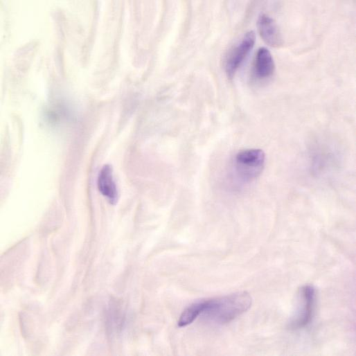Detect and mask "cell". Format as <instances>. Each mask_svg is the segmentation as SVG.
Masks as SVG:
<instances>
[{"label":"cell","mask_w":356,"mask_h":356,"mask_svg":"<svg viewBox=\"0 0 356 356\" xmlns=\"http://www.w3.org/2000/svg\"><path fill=\"white\" fill-rule=\"evenodd\" d=\"M251 302L250 294L246 292L204 299L201 315L217 324L226 323L247 311Z\"/></svg>","instance_id":"cell-1"},{"label":"cell","mask_w":356,"mask_h":356,"mask_svg":"<svg viewBox=\"0 0 356 356\" xmlns=\"http://www.w3.org/2000/svg\"><path fill=\"white\" fill-rule=\"evenodd\" d=\"M265 154L260 149H246L238 152L234 158V170L243 182H250L262 172Z\"/></svg>","instance_id":"cell-2"},{"label":"cell","mask_w":356,"mask_h":356,"mask_svg":"<svg viewBox=\"0 0 356 356\" xmlns=\"http://www.w3.org/2000/svg\"><path fill=\"white\" fill-rule=\"evenodd\" d=\"M315 301L316 291L313 286L306 285L299 290L296 308L288 324L290 329H302L311 323L314 313Z\"/></svg>","instance_id":"cell-3"},{"label":"cell","mask_w":356,"mask_h":356,"mask_svg":"<svg viewBox=\"0 0 356 356\" xmlns=\"http://www.w3.org/2000/svg\"><path fill=\"white\" fill-rule=\"evenodd\" d=\"M256 41L253 31H248L228 53L224 62L225 73L232 78L253 48Z\"/></svg>","instance_id":"cell-4"},{"label":"cell","mask_w":356,"mask_h":356,"mask_svg":"<svg viewBox=\"0 0 356 356\" xmlns=\"http://www.w3.org/2000/svg\"><path fill=\"white\" fill-rule=\"evenodd\" d=\"M259 34L264 42L272 47H280L283 44L281 33L275 21L268 15L262 13L257 21Z\"/></svg>","instance_id":"cell-5"},{"label":"cell","mask_w":356,"mask_h":356,"mask_svg":"<svg viewBox=\"0 0 356 356\" xmlns=\"http://www.w3.org/2000/svg\"><path fill=\"white\" fill-rule=\"evenodd\" d=\"M275 71V64L269 51L260 48L256 54L253 64V75L256 79L265 81L269 79Z\"/></svg>","instance_id":"cell-6"},{"label":"cell","mask_w":356,"mask_h":356,"mask_svg":"<svg viewBox=\"0 0 356 356\" xmlns=\"http://www.w3.org/2000/svg\"><path fill=\"white\" fill-rule=\"evenodd\" d=\"M97 186L100 193L112 205H115L118 199V192L113 177V170L109 164L104 165L100 169L98 178Z\"/></svg>","instance_id":"cell-7"},{"label":"cell","mask_w":356,"mask_h":356,"mask_svg":"<svg viewBox=\"0 0 356 356\" xmlns=\"http://www.w3.org/2000/svg\"><path fill=\"white\" fill-rule=\"evenodd\" d=\"M204 307V300H199L190 304L186 308L178 320L179 327H185L192 323L201 315Z\"/></svg>","instance_id":"cell-8"}]
</instances>
